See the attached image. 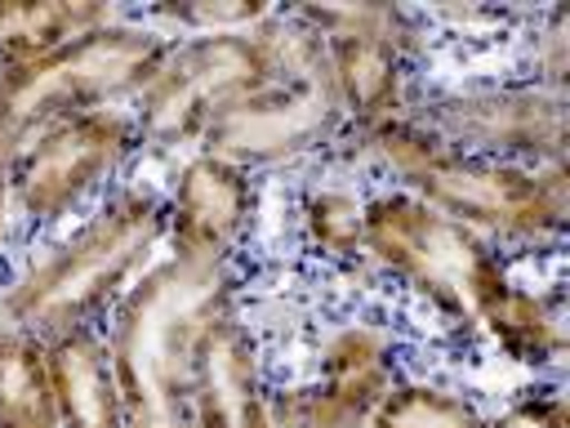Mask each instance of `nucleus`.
<instances>
[{
  "label": "nucleus",
  "mask_w": 570,
  "mask_h": 428,
  "mask_svg": "<svg viewBox=\"0 0 570 428\" xmlns=\"http://www.w3.org/2000/svg\"><path fill=\"white\" fill-rule=\"evenodd\" d=\"M298 241L330 268L365 263V192L347 183H316L298 201Z\"/></svg>",
  "instance_id": "17"
},
{
  "label": "nucleus",
  "mask_w": 570,
  "mask_h": 428,
  "mask_svg": "<svg viewBox=\"0 0 570 428\" xmlns=\"http://www.w3.org/2000/svg\"><path fill=\"white\" fill-rule=\"evenodd\" d=\"M276 67L258 36V22L245 31H209V36H174L165 62L129 103L138 147L142 152H178L200 143L209 120H218L232 103L272 85Z\"/></svg>",
  "instance_id": "5"
},
{
  "label": "nucleus",
  "mask_w": 570,
  "mask_h": 428,
  "mask_svg": "<svg viewBox=\"0 0 570 428\" xmlns=\"http://www.w3.org/2000/svg\"><path fill=\"white\" fill-rule=\"evenodd\" d=\"M107 18L116 9L98 0H0V67L45 58Z\"/></svg>",
  "instance_id": "15"
},
{
  "label": "nucleus",
  "mask_w": 570,
  "mask_h": 428,
  "mask_svg": "<svg viewBox=\"0 0 570 428\" xmlns=\"http://www.w3.org/2000/svg\"><path fill=\"white\" fill-rule=\"evenodd\" d=\"M365 263L468 334L517 281L494 241L401 187L365 192Z\"/></svg>",
  "instance_id": "3"
},
{
  "label": "nucleus",
  "mask_w": 570,
  "mask_h": 428,
  "mask_svg": "<svg viewBox=\"0 0 570 428\" xmlns=\"http://www.w3.org/2000/svg\"><path fill=\"white\" fill-rule=\"evenodd\" d=\"M508 361L530 366L534 374H561L566 366V299L561 290H543V285H521L512 281L499 303L485 312L481 330Z\"/></svg>",
  "instance_id": "13"
},
{
  "label": "nucleus",
  "mask_w": 570,
  "mask_h": 428,
  "mask_svg": "<svg viewBox=\"0 0 570 428\" xmlns=\"http://www.w3.org/2000/svg\"><path fill=\"white\" fill-rule=\"evenodd\" d=\"M125 428H196L191 401H156V406H129Z\"/></svg>",
  "instance_id": "24"
},
{
  "label": "nucleus",
  "mask_w": 570,
  "mask_h": 428,
  "mask_svg": "<svg viewBox=\"0 0 570 428\" xmlns=\"http://www.w3.org/2000/svg\"><path fill=\"white\" fill-rule=\"evenodd\" d=\"M58 428H125V388L102 325L45 339Z\"/></svg>",
  "instance_id": "12"
},
{
  "label": "nucleus",
  "mask_w": 570,
  "mask_h": 428,
  "mask_svg": "<svg viewBox=\"0 0 570 428\" xmlns=\"http://www.w3.org/2000/svg\"><path fill=\"white\" fill-rule=\"evenodd\" d=\"M169 45L174 36L165 27L116 13L45 58L0 67V111L18 138H31L58 116L129 107L165 62Z\"/></svg>",
  "instance_id": "4"
},
{
  "label": "nucleus",
  "mask_w": 570,
  "mask_h": 428,
  "mask_svg": "<svg viewBox=\"0 0 570 428\" xmlns=\"http://www.w3.org/2000/svg\"><path fill=\"white\" fill-rule=\"evenodd\" d=\"M370 428H485V406L468 388L401 374L374 406Z\"/></svg>",
  "instance_id": "18"
},
{
  "label": "nucleus",
  "mask_w": 570,
  "mask_h": 428,
  "mask_svg": "<svg viewBox=\"0 0 570 428\" xmlns=\"http://www.w3.org/2000/svg\"><path fill=\"white\" fill-rule=\"evenodd\" d=\"M138 152L129 107L58 116L22 138L13 165V210L31 227H58L102 201Z\"/></svg>",
  "instance_id": "6"
},
{
  "label": "nucleus",
  "mask_w": 570,
  "mask_h": 428,
  "mask_svg": "<svg viewBox=\"0 0 570 428\" xmlns=\"http://www.w3.org/2000/svg\"><path fill=\"white\" fill-rule=\"evenodd\" d=\"M0 428H58L45 339L0 325Z\"/></svg>",
  "instance_id": "16"
},
{
  "label": "nucleus",
  "mask_w": 570,
  "mask_h": 428,
  "mask_svg": "<svg viewBox=\"0 0 570 428\" xmlns=\"http://www.w3.org/2000/svg\"><path fill=\"white\" fill-rule=\"evenodd\" d=\"M160 205L169 254L240 259L258 223V174L196 147L178 160Z\"/></svg>",
  "instance_id": "9"
},
{
  "label": "nucleus",
  "mask_w": 570,
  "mask_h": 428,
  "mask_svg": "<svg viewBox=\"0 0 570 428\" xmlns=\"http://www.w3.org/2000/svg\"><path fill=\"white\" fill-rule=\"evenodd\" d=\"M534 85L543 89H561L566 94V76H570V36H566V9H548L543 22L534 18L530 31V71Z\"/></svg>",
  "instance_id": "22"
},
{
  "label": "nucleus",
  "mask_w": 570,
  "mask_h": 428,
  "mask_svg": "<svg viewBox=\"0 0 570 428\" xmlns=\"http://www.w3.org/2000/svg\"><path fill=\"white\" fill-rule=\"evenodd\" d=\"M312 379L383 401V392L401 379V339L387 321L374 317H347L316 343V370Z\"/></svg>",
  "instance_id": "14"
},
{
  "label": "nucleus",
  "mask_w": 570,
  "mask_h": 428,
  "mask_svg": "<svg viewBox=\"0 0 570 428\" xmlns=\"http://www.w3.org/2000/svg\"><path fill=\"white\" fill-rule=\"evenodd\" d=\"M405 116H414L428 134L472 156L517 165H566L570 103L561 89H543L530 76L432 89L419 103H410Z\"/></svg>",
  "instance_id": "7"
},
{
  "label": "nucleus",
  "mask_w": 570,
  "mask_h": 428,
  "mask_svg": "<svg viewBox=\"0 0 570 428\" xmlns=\"http://www.w3.org/2000/svg\"><path fill=\"white\" fill-rule=\"evenodd\" d=\"M165 205L142 183H116L62 236L22 259L0 285V325L40 339L102 325L125 290L160 259Z\"/></svg>",
  "instance_id": "2"
},
{
  "label": "nucleus",
  "mask_w": 570,
  "mask_h": 428,
  "mask_svg": "<svg viewBox=\"0 0 570 428\" xmlns=\"http://www.w3.org/2000/svg\"><path fill=\"white\" fill-rule=\"evenodd\" d=\"M18 152H22V138L18 129L4 120L0 111V250L9 245V232H13V165H18Z\"/></svg>",
  "instance_id": "23"
},
{
  "label": "nucleus",
  "mask_w": 570,
  "mask_h": 428,
  "mask_svg": "<svg viewBox=\"0 0 570 428\" xmlns=\"http://www.w3.org/2000/svg\"><path fill=\"white\" fill-rule=\"evenodd\" d=\"M379 401L330 388L321 379L272 388V424L276 428H370Z\"/></svg>",
  "instance_id": "19"
},
{
  "label": "nucleus",
  "mask_w": 570,
  "mask_h": 428,
  "mask_svg": "<svg viewBox=\"0 0 570 428\" xmlns=\"http://www.w3.org/2000/svg\"><path fill=\"white\" fill-rule=\"evenodd\" d=\"M428 45V22L414 31H352L325 40V85L347 134H365L410 111V67Z\"/></svg>",
  "instance_id": "10"
},
{
  "label": "nucleus",
  "mask_w": 570,
  "mask_h": 428,
  "mask_svg": "<svg viewBox=\"0 0 570 428\" xmlns=\"http://www.w3.org/2000/svg\"><path fill=\"white\" fill-rule=\"evenodd\" d=\"M343 134H347L343 116L325 85L272 80V85L254 89L249 98L232 103L218 120H209V129L200 134L196 147L214 152L249 174H263V169L316 156L330 143H338Z\"/></svg>",
  "instance_id": "8"
},
{
  "label": "nucleus",
  "mask_w": 570,
  "mask_h": 428,
  "mask_svg": "<svg viewBox=\"0 0 570 428\" xmlns=\"http://www.w3.org/2000/svg\"><path fill=\"white\" fill-rule=\"evenodd\" d=\"M485 428H570V406L561 383H534L525 392H517L508 406H499L494 415H485Z\"/></svg>",
  "instance_id": "21"
},
{
  "label": "nucleus",
  "mask_w": 570,
  "mask_h": 428,
  "mask_svg": "<svg viewBox=\"0 0 570 428\" xmlns=\"http://www.w3.org/2000/svg\"><path fill=\"white\" fill-rule=\"evenodd\" d=\"M356 156L374 165L392 187L419 196L423 205L459 218L463 227L508 250H552L570 218V169L566 165H517L494 156H472L414 116H396L365 134H347Z\"/></svg>",
  "instance_id": "1"
},
{
  "label": "nucleus",
  "mask_w": 570,
  "mask_h": 428,
  "mask_svg": "<svg viewBox=\"0 0 570 428\" xmlns=\"http://www.w3.org/2000/svg\"><path fill=\"white\" fill-rule=\"evenodd\" d=\"M191 419L196 428H276L258 330L236 312L214 321L196 348Z\"/></svg>",
  "instance_id": "11"
},
{
  "label": "nucleus",
  "mask_w": 570,
  "mask_h": 428,
  "mask_svg": "<svg viewBox=\"0 0 570 428\" xmlns=\"http://www.w3.org/2000/svg\"><path fill=\"white\" fill-rule=\"evenodd\" d=\"M272 13V4H258V0H191V4H156L147 9V22H165V31L174 36L187 31V36H209V31H245L254 22H263Z\"/></svg>",
  "instance_id": "20"
}]
</instances>
